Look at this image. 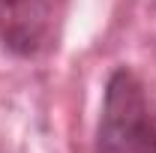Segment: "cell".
I'll return each mask as SVG.
<instances>
[{
    "label": "cell",
    "mask_w": 156,
    "mask_h": 153,
    "mask_svg": "<svg viewBox=\"0 0 156 153\" xmlns=\"http://www.w3.org/2000/svg\"><path fill=\"white\" fill-rule=\"evenodd\" d=\"M54 0H0V42L18 57H33L51 33Z\"/></svg>",
    "instance_id": "7a4b0ae2"
},
{
    "label": "cell",
    "mask_w": 156,
    "mask_h": 153,
    "mask_svg": "<svg viewBox=\"0 0 156 153\" xmlns=\"http://www.w3.org/2000/svg\"><path fill=\"white\" fill-rule=\"evenodd\" d=\"M96 153H156V120L141 81L129 69H117L108 78Z\"/></svg>",
    "instance_id": "6da1fadb"
}]
</instances>
